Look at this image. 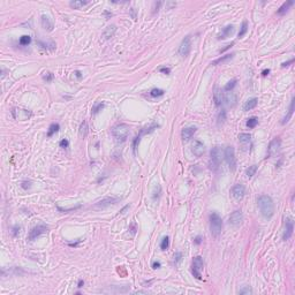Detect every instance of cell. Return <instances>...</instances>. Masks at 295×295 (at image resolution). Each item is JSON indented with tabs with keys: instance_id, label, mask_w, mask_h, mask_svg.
<instances>
[{
	"instance_id": "1",
	"label": "cell",
	"mask_w": 295,
	"mask_h": 295,
	"mask_svg": "<svg viewBox=\"0 0 295 295\" xmlns=\"http://www.w3.org/2000/svg\"><path fill=\"white\" fill-rule=\"evenodd\" d=\"M257 204L264 218L270 219L274 215V203L269 195H260L257 198Z\"/></svg>"
},
{
	"instance_id": "2",
	"label": "cell",
	"mask_w": 295,
	"mask_h": 295,
	"mask_svg": "<svg viewBox=\"0 0 295 295\" xmlns=\"http://www.w3.org/2000/svg\"><path fill=\"white\" fill-rule=\"evenodd\" d=\"M129 126L127 123H118L112 129V135L117 143H123L129 135Z\"/></svg>"
},
{
	"instance_id": "3",
	"label": "cell",
	"mask_w": 295,
	"mask_h": 295,
	"mask_svg": "<svg viewBox=\"0 0 295 295\" xmlns=\"http://www.w3.org/2000/svg\"><path fill=\"white\" fill-rule=\"evenodd\" d=\"M221 229H223V220H221L220 216L216 212H212L210 215V231H211V234L213 236H218L221 233Z\"/></svg>"
},
{
	"instance_id": "4",
	"label": "cell",
	"mask_w": 295,
	"mask_h": 295,
	"mask_svg": "<svg viewBox=\"0 0 295 295\" xmlns=\"http://www.w3.org/2000/svg\"><path fill=\"white\" fill-rule=\"evenodd\" d=\"M221 163V151L219 146L212 148L210 152V160H209V167L211 171H217Z\"/></svg>"
},
{
	"instance_id": "5",
	"label": "cell",
	"mask_w": 295,
	"mask_h": 295,
	"mask_svg": "<svg viewBox=\"0 0 295 295\" xmlns=\"http://www.w3.org/2000/svg\"><path fill=\"white\" fill-rule=\"evenodd\" d=\"M204 266V262L201 256H196L193 260V264H191V273L196 279L201 280L202 279V270Z\"/></svg>"
},
{
	"instance_id": "6",
	"label": "cell",
	"mask_w": 295,
	"mask_h": 295,
	"mask_svg": "<svg viewBox=\"0 0 295 295\" xmlns=\"http://www.w3.org/2000/svg\"><path fill=\"white\" fill-rule=\"evenodd\" d=\"M224 156H225V160L227 162L229 168H231L232 171H234L235 167H236V158H235V150H234L233 146H227V148L225 149Z\"/></svg>"
},
{
	"instance_id": "7",
	"label": "cell",
	"mask_w": 295,
	"mask_h": 295,
	"mask_svg": "<svg viewBox=\"0 0 295 295\" xmlns=\"http://www.w3.org/2000/svg\"><path fill=\"white\" fill-rule=\"evenodd\" d=\"M12 115L15 120H20V121H24V120L30 119L32 117L29 110H24V109H18V107H14L12 109Z\"/></svg>"
},
{
	"instance_id": "8",
	"label": "cell",
	"mask_w": 295,
	"mask_h": 295,
	"mask_svg": "<svg viewBox=\"0 0 295 295\" xmlns=\"http://www.w3.org/2000/svg\"><path fill=\"white\" fill-rule=\"evenodd\" d=\"M120 199H121V197H115V196H112V197H105V198H103V199H100L99 202L96 203V204L93 205V207H95V209H105V207H110V205H114V204H117Z\"/></svg>"
},
{
	"instance_id": "9",
	"label": "cell",
	"mask_w": 295,
	"mask_h": 295,
	"mask_svg": "<svg viewBox=\"0 0 295 295\" xmlns=\"http://www.w3.org/2000/svg\"><path fill=\"white\" fill-rule=\"evenodd\" d=\"M190 50H191V39H190V36H186L179 46V54L185 58L189 54Z\"/></svg>"
},
{
	"instance_id": "10",
	"label": "cell",
	"mask_w": 295,
	"mask_h": 295,
	"mask_svg": "<svg viewBox=\"0 0 295 295\" xmlns=\"http://www.w3.org/2000/svg\"><path fill=\"white\" fill-rule=\"evenodd\" d=\"M47 226L45 225H37L35 226L34 228H31V231L29 232V235H28V240L30 241H34L35 239H37L38 236H40L42 234H44L47 232Z\"/></svg>"
},
{
	"instance_id": "11",
	"label": "cell",
	"mask_w": 295,
	"mask_h": 295,
	"mask_svg": "<svg viewBox=\"0 0 295 295\" xmlns=\"http://www.w3.org/2000/svg\"><path fill=\"white\" fill-rule=\"evenodd\" d=\"M293 231H294V221L292 218H286L285 220V231H284V234H282V240L284 241H287L292 238L293 235Z\"/></svg>"
},
{
	"instance_id": "12",
	"label": "cell",
	"mask_w": 295,
	"mask_h": 295,
	"mask_svg": "<svg viewBox=\"0 0 295 295\" xmlns=\"http://www.w3.org/2000/svg\"><path fill=\"white\" fill-rule=\"evenodd\" d=\"M280 146H281V140L279 137L273 138L268 146V157H273L274 154H277Z\"/></svg>"
},
{
	"instance_id": "13",
	"label": "cell",
	"mask_w": 295,
	"mask_h": 295,
	"mask_svg": "<svg viewBox=\"0 0 295 295\" xmlns=\"http://www.w3.org/2000/svg\"><path fill=\"white\" fill-rule=\"evenodd\" d=\"M232 194H233L235 199L241 201V199L244 197V194H246V188H244V186L241 185V183H238V185L233 186V188H232Z\"/></svg>"
},
{
	"instance_id": "14",
	"label": "cell",
	"mask_w": 295,
	"mask_h": 295,
	"mask_svg": "<svg viewBox=\"0 0 295 295\" xmlns=\"http://www.w3.org/2000/svg\"><path fill=\"white\" fill-rule=\"evenodd\" d=\"M115 32H117V26L111 24V26H109L107 28H105L104 31L101 32V39L103 40L111 39V38L115 35Z\"/></svg>"
},
{
	"instance_id": "15",
	"label": "cell",
	"mask_w": 295,
	"mask_h": 295,
	"mask_svg": "<svg viewBox=\"0 0 295 295\" xmlns=\"http://www.w3.org/2000/svg\"><path fill=\"white\" fill-rule=\"evenodd\" d=\"M191 152L196 156V157H201L204 152H205V146L201 141H195L191 145Z\"/></svg>"
},
{
	"instance_id": "16",
	"label": "cell",
	"mask_w": 295,
	"mask_h": 295,
	"mask_svg": "<svg viewBox=\"0 0 295 295\" xmlns=\"http://www.w3.org/2000/svg\"><path fill=\"white\" fill-rule=\"evenodd\" d=\"M243 220V216H242V212L240 210H236L234 211L231 216H229V224L234 225V226H239V225L242 223Z\"/></svg>"
},
{
	"instance_id": "17",
	"label": "cell",
	"mask_w": 295,
	"mask_h": 295,
	"mask_svg": "<svg viewBox=\"0 0 295 295\" xmlns=\"http://www.w3.org/2000/svg\"><path fill=\"white\" fill-rule=\"evenodd\" d=\"M196 133V127H187L183 128L181 132V137L183 141H189L191 137L194 136V134Z\"/></svg>"
},
{
	"instance_id": "18",
	"label": "cell",
	"mask_w": 295,
	"mask_h": 295,
	"mask_svg": "<svg viewBox=\"0 0 295 295\" xmlns=\"http://www.w3.org/2000/svg\"><path fill=\"white\" fill-rule=\"evenodd\" d=\"M42 27H43L46 31H52L54 24H53L52 20H51L49 16L43 15V16H42Z\"/></svg>"
},
{
	"instance_id": "19",
	"label": "cell",
	"mask_w": 295,
	"mask_h": 295,
	"mask_svg": "<svg viewBox=\"0 0 295 295\" xmlns=\"http://www.w3.org/2000/svg\"><path fill=\"white\" fill-rule=\"evenodd\" d=\"M239 141L242 144L244 148H248V145H250V141H251V135L250 134H247V133H241L239 135Z\"/></svg>"
},
{
	"instance_id": "20",
	"label": "cell",
	"mask_w": 295,
	"mask_h": 295,
	"mask_svg": "<svg viewBox=\"0 0 295 295\" xmlns=\"http://www.w3.org/2000/svg\"><path fill=\"white\" fill-rule=\"evenodd\" d=\"M294 103H295V98L293 97L291 100V105H289V109H288V112H287V114L284 117V119H282L281 123L282 125H285V123H287L289 120H291L292 115H293V113H294Z\"/></svg>"
},
{
	"instance_id": "21",
	"label": "cell",
	"mask_w": 295,
	"mask_h": 295,
	"mask_svg": "<svg viewBox=\"0 0 295 295\" xmlns=\"http://www.w3.org/2000/svg\"><path fill=\"white\" fill-rule=\"evenodd\" d=\"M293 5H294V1H293V0H289V1L284 2V4L280 6V8L277 10V14H278V15H285V14L288 12L289 7H291V6H293Z\"/></svg>"
},
{
	"instance_id": "22",
	"label": "cell",
	"mask_w": 295,
	"mask_h": 295,
	"mask_svg": "<svg viewBox=\"0 0 295 295\" xmlns=\"http://www.w3.org/2000/svg\"><path fill=\"white\" fill-rule=\"evenodd\" d=\"M233 32H234V27L233 26L225 27L218 38H219V39H226V38H227V37H229V36L232 35Z\"/></svg>"
},
{
	"instance_id": "23",
	"label": "cell",
	"mask_w": 295,
	"mask_h": 295,
	"mask_svg": "<svg viewBox=\"0 0 295 295\" xmlns=\"http://www.w3.org/2000/svg\"><path fill=\"white\" fill-rule=\"evenodd\" d=\"M89 133V126H88V122L84 120L83 122L80 125V129H79V135L81 138H85L87 137V135H88Z\"/></svg>"
},
{
	"instance_id": "24",
	"label": "cell",
	"mask_w": 295,
	"mask_h": 295,
	"mask_svg": "<svg viewBox=\"0 0 295 295\" xmlns=\"http://www.w3.org/2000/svg\"><path fill=\"white\" fill-rule=\"evenodd\" d=\"M257 103H258V99L257 98H251V99H249V100L246 101V104L243 105V111H250L252 110V109H255L256 106H257Z\"/></svg>"
},
{
	"instance_id": "25",
	"label": "cell",
	"mask_w": 295,
	"mask_h": 295,
	"mask_svg": "<svg viewBox=\"0 0 295 295\" xmlns=\"http://www.w3.org/2000/svg\"><path fill=\"white\" fill-rule=\"evenodd\" d=\"M213 100H215V104H216L217 107H219V106L223 104L224 97H223V93H221V91L218 88L216 89V91H215V93H213Z\"/></svg>"
},
{
	"instance_id": "26",
	"label": "cell",
	"mask_w": 295,
	"mask_h": 295,
	"mask_svg": "<svg viewBox=\"0 0 295 295\" xmlns=\"http://www.w3.org/2000/svg\"><path fill=\"white\" fill-rule=\"evenodd\" d=\"M233 57H234L233 53H228V54H226V55H223V57L218 58L217 60H215V61L212 62V65H213V66H217V65H220V64L227 62L228 60H231V59H232Z\"/></svg>"
},
{
	"instance_id": "27",
	"label": "cell",
	"mask_w": 295,
	"mask_h": 295,
	"mask_svg": "<svg viewBox=\"0 0 295 295\" xmlns=\"http://www.w3.org/2000/svg\"><path fill=\"white\" fill-rule=\"evenodd\" d=\"M225 101L228 106H234L236 103V96L233 92H227L225 95Z\"/></svg>"
},
{
	"instance_id": "28",
	"label": "cell",
	"mask_w": 295,
	"mask_h": 295,
	"mask_svg": "<svg viewBox=\"0 0 295 295\" xmlns=\"http://www.w3.org/2000/svg\"><path fill=\"white\" fill-rule=\"evenodd\" d=\"M37 44L39 45V47H42V49H45V50H55V47H57V45H55V43H53V42H47V43H45V42H42V40H38L37 42Z\"/></svg>"
},
{
	"instance_id": "29",
	"label": "cell",
	"mask_w": 295,
	"mask_h": 295,
	"mask_svg": "<svg viewBox=\"0 0 295 295\" xmlns=\"http://www.w3.org/2000/svg\"><path fill=\"white\" fill-rule=\"evenodd\" d=\"M89 1H83V0H74V1H71L69 2V6L72 8L74 9H80L81 7H83L85 5H88Z\"/></svg>"
},
{
	"instance_id": "30",
	"label": "cell",
	"mask_w": 295,
	"mask_h": 295,
	"mask_svg": "<svg viewBox=\"0 0 295 295\" xmlns=\"http://www.w3.org/2000/svg\"><path fill=\"white\" fill-rule=\"evenodd\" d=\"M60 129V126L59 123H52L51 126L49 127V130H47V137H52L55 133Z\"/></svg>"
},
{
	"instance_id": "31",
	"label": "cell",
	"mask_w": 295,
	"mask_h": 295,
	"mask_svg": "<svg viewBox=\"0 0 295 295\" xmlns=\"http://www.w3.org/2000/svg\"><path fill=\"white\" fill-rule=\"evenodd\" d=\"M247 31H248V22H247V21H243L242 26H241V29H240V31H239V34H238L239 38H241V37H243V36L246 35Z\"/></svg>"
},
{
	"instance_id": "32",
	"label": "cell",
	"mask_w": 295,
	"mask_h": 295,
	"mask_svg": "<svg viewBox=\"0 0 295 295\" xmlns=\"http://www.w3.org/2000/svg\"><path fill=\"white\" fill-rule=\"evenodd\" d=\"M247 127L248 128H255L257 125H258V119L256 118V117H252V118H250V119H248V121H247Z\"/></svg>"
},
{
	"instance_id": "33",
	"label": "cell",
	"mask_w": 295,
	"mask_h": 295,
	"mask_svg": "<svg viewBox=\"0 0 295 295\" xmlns=\"http://www.w3.org/2000/svg\"><path fill=\"white\" fill-rule=\"evenodd\" d=\"M18 43H20V45H22V46H27V45H29L31 43V37L28 35L22 36V37L20 38V40H18Z\"/></svg>"
},
{
	"instance_id": "34",
	"label": "cell",
	"mask_w": 295,
	"mask_h": 295,
	"mask_svg": "<svg viewBox=\"0 0 295 295\" xmlns=\"http://www.w3.org/2000/svg\"><path fill=\"white\" fill-rule=\"evenodd\" d=\"M256 172H257V165H251V166H249V167L247 168L246 174H247V176L251 178V176L255 175Z\"/></svg>"
},
{
	"instance_id": "35",
	"label": "cell",
	"mask_w": 295,
	"mask_h": 295,
	"mask_svg": "<svg viewBox=\"0 0 295 295\" xmlns=\"http://www.w3.org/2000/svg\"><path fill=\"white\" fill-rule=\"evenodd\" d=\"M164 93H165V91L162 90V89H152V90L150 91V96L156 98V97H160V96H163Z\"/></svg>"
},
{
	"instance_id": "36",
	"label": "cell",
	"mask_w": 295,
	"mask_h": 295,
	"mask_svg": "<svg viewBox=\"0 0 295 295\" xmlns=\"http://www.w3.org/2000/svg\"><path fill=\"white\" fill-rule=\"evenodd\" d=\"M168 247H170V239H168V236H164L162 242H160V249L166 250V249H168Z\"/></svg>"
},
{
	"instance_id": "37",
	"label": "cell",
	"mask_w": 295,
	"mask_h": 295,
	"mask_svg": "<svg viewBox=\"0 0 295 295\" xmlns=\"http://www.w3.org/2000/svg\"><path fill=\"white\" fill-rule=\"evenodd\" d=\"M239 294L240 295H249L252 294V289L249 286H243L241 289H239Z\"/></svg>"
},
{
	"instance_id": "38",
	"label": "cell",
	"mask_w": 295,
	"mask_h": 295,
	"mask_svg": "<svg viewBox=\"0 0 295 295\" xmlns=\"http://www.w3.org/2000/svg\"><path fill=\"white\" fill-rule=\"evenodd\" d=\"M235 85H236V80L234 79V80H232V81H229L228 83L225 85V90H226V91H229V90H232Z\"/></svg>"
},
{
	"instance_id": "39",
	"label": "cell",
	"mask_w": 295,
	"mask_h": 295,
	"mask_svg": "<svg viewBox=\"0 0 295 295\" xmlns=\"http://www.w3.org/2000/svg\"><path fill=\"white\" fill-rule=\"evenodd\" d=\"M104 106H105L104 105V103H99V104H97V105H95L92 109V114H97L99 111H101L103 109H104Z\"/></svg>"
},
{
	"instance_id": "40",
	"label": "cell",
	"mask_w": 295,
	"mask_h": 295,
	"mask_svg": "<svg viewBox=\"0 0 295 295\" xmlns=\"http://www.w3.org/2000/svg\"><path fill=\"white\" fill-rule=\"evenodd\" d=\"M226 120V112H225L224 110L221 111L220 113L218 114V125H220V123H223Z\"/></svg>"
},
{
	"instance_id": "41",
	"label": "cell",
	"mask_w": 295,
	"mask_h": 295,
	"mask_svg": "<svg viewBox=\"0 0 295 295\" xmlns=\"http://www.w3.org/2000/svg\"><path fill=\"white\" fill-rule=\"evenodd\" d=\"M53 79H54V75L52 73H45V75L43 76V80L46 81V82H51Z\"/></svg>"
},
{
	"instance_id": "42",
	"label": "cell",
	"mask_w": 295,
	"mask_h": 295,
	"mask_svg": "<svg viewBox=\"0 0 295 295\" xmlns=\"http://www.w3.org/2000/svg\"><path fill=\"white\" fill-rule=\"evenodd\" d=\"M59 145H60V148L66 149V148H68V145H69V142H68V140H67V138H64V140H61V141H60Z\"/></svg>"
},
{
	"instance_id": "43",
	"label": "cell",
	"mask_w": 295,
	"mask_h": 295,
	"mask_svg": "<svg viewBox=\"0 0 295 295\" xmlns=\"http://www.w3.org/2000/svg\"><path fill=\"white\" fill-rule=\"evenodd\" d=\"M21 187H22L23 189H29L31 187V181H23L22 183H21Z\"/></svg>"
},
{
	"instance_id": "44",
	"label": "cell",
	"mask_w": 295,
	"mask_h": 295,
	"mask_svg": "<svg viewBox=\"0 0 295 295\" xmlns=\"http://www.w3.org/2000/svg\"><path fill=\"white\" fill-rule=\"evenodd\" d=\"M181 258H182V254L181 252H176L174 255V260H175V264H179L180 263Z\"/></svg>"
},
{
	"instance_id": "45",
	"label": "cell",
	"mask_w": 295,
	"mask_h": 295,
	"mask_svg": "<svg viewBox=\"0 0 295 295\" xmlns=\"http://www.w3.org/2000/svg\"><path fill=\"white\" fill-rule=\"evenodd\" d=\"M162 5H163V2H160V1H158V2H154V8H152V9H154V10H152V12H154V14L156 13V12H158L159 7H160Z\"/></svg>"
},
{
	"instance_id": "46",
	"label": "cell",
	"mask_w": 295,
	"mask_h": 295,
	"mask_svg": "<svg viewBox=\"0 0 295 295\" xmlns=\"http://www.w3.org/2000/svg\"><path fill=\"white\" fill-rule=\"evenodd\" d=\"M159 72H160V73H164V74H166V75H168L170 73H171V69H170V68H167V67H162V68L159 69Z\"/></svg>"
},
{
	"instance_id": "47",
	"label": "cell",
	"mask_w": 295,
	"mask_h": 295,
	"mask_svg": "<svg viewBox=\"0 0 295 295\" xmlns=\"http://www.w3.org/2000/svg\"><path fill=\"white\" fill-rule=\"evenodd\" d=\"M293 62H294V59H291V60H288V61H286V62H282L281 67H282V68H285V67L289 66V65H291V64H293Z\"/></svg>"
},
{
	"instance_id": "48",
	"label": "cell",
	"mask_w": 295,
	"mask_h": 295,
	"mask_svg": "<svg viewBox=\"0 0 295 295\" xmlns=\"http://www.w3.org/2000/svg\"><path fill=\"white\" fill-rule=\"evenodd\" d=\"M233 45H234V42H233V43H231V44H228V45H226V47H224V49H221L220 51H219V53H223V52H225V51H226V50L231 49V47H232V46H233Z\"/></svg>"
},
{
	"instance_id": "49",
	"label": "cell",
	"mask_w": 295,
	"mask_h": 295,
	"mask_svg": "<svg viewBox=\"0 0 295 295\" xmlns=\"http://www.w3.org/2000/svg\"><path fill=\"white\" fill-rule=\"evenodd\" d=\"M160 266H162L160 262H157V260H154V263H152V268H154V269H159Z\"/></svg>"
},
{
	"instance_id": "50",
	"label": "cell",
	"mask_w": 295,
	"mask_h": 295,
	"mask_svg": "<svg viewBox=\"0 0 295 295\" xmlns=\"http://www.w3.org/2000/svg\"><path fill=\"white\" fill-rule=\"evenodd\" d=\"M129 12H130V14H132L133 18H134V20H136V9L130 8V9H129Z\"/></svg>"
},
{
	"instance_id": "51",
	"label": "cell",
	"mask_w": 295,
	"mask_h": 295,
	"mask_svg": "<svg viewBox=\"0 0 295 295\" xmlns=\"http://www.w3.org/2000/svg\"><path fill=\"white\" fill-rule=\"evenodd\" d=\"M129 231H132L133 235L136 233V224H135V223H134V224H132V227L129 228Z\"/></svg>"
},
{
	"instance_id": "52",
	"label": "cell",
	"mask_w": 295,
	"mask_h": 295,
	"mask_svg": "<svg viewBox=\"0 0 295 295\" xmlns=\"http://www.w3.org/2000/svg\"><path fill=\"white\" fill-rule=\"evenodd\" d=\"M18 232H20V227H18V226H15V227H14V228H13V235H14V236H16V235H18Z\"/></svg>"
},
{
	"instance_id": "53",
	"label": "cell",
	"mask_w": 295,
	"mask_h": 295,
	"mask_svg": "<svg viewBox=\"0 0 295 295\" xmlns=\"http://www.w3.org/2000/svg\"><path fill=\"white\" fill-rule=\"evenodd\" d=\"M201 242H202V236H196V238H195V243H196V244H199Z\"/></svg>"
},
{
	"instance_id": "54",
	"label": "cell",
	"mask_w": 295,
	"mask_h": 295,
	"mask_svg": "<svg viewBox=\"0 0 295 295\" xmlns=\"http://www.w3.org/2000/svg\"><path fill=\"white\" fill-rule=\"evenodd\" d=\"M83 285H84V281L82 280V279H80L79 284H77V287H79V288H81V287H83Z\"/></svg>"
},
{
	"instance_id": "55",
	"label": "cell",
	"mask_w": 295,
	"mask_h": 295,
	"mask_svg": "<svg viewBox=\"0 0 295 295\" xmlns=\"http://www.w3.org/2000/svg\"><path fill=\"white\" fill-rule=\"evenodd\" d=\"M269 73H270V69H264V71L262 72V75H263V76H266Z\"/></svg>"
},
{
	"instance_id": "56",
	"label": "cell",
	"mask_w": 295,
	"mask_h": 295,
	"mask_svg": "<svg viewBox=\"0 0 295 295\" xmlns=\"http://www.w3.org/2000/svg\"><path fill=\"white\" fill-rule=\"evenodd\" d=\"M104 14L106 15V18H110L112 16V13H110V12H104Z\"/></svg>"
},
{
	"instance_id": "57",
	"label": "cell",
	"mask_w": 295,
	"mask_h": 295,
	"mask_svg": "<svg viewBox=\"0 0 295 295\" xmlns=\"http://www.w3.org/2000/svg\"><path fill=\"white\" fill-rule=\"evenodd\" d=\"M136 294H141V293H148V292H145V291H137V292H135Z\"/></svg>"
},
{
	"instance_id": "58",
	"label": "cell",
	"mask_w": 295,
	"mask_h": 295,
	"mask_svg": "<svg viewBox=\"0 0 295 295\" xmlns=\"http://www.w3.org/2000/svg\"><path fill=\"white\" fill-rule=\"evenodd\" d=\"M75 74H76V76H77L79 79L81 77V73H80V72H75Z\"/></svg>"
},
{
	"instance_id": "59",
	"label": "cell",
	"mask_w": 295,
	"mask_h": 295,
	"mask_svg": "<svg viewBox=\"0 0 295 295\" xmlns=\"http://www.w3.org/2000/svg\"><path fill=\"white\" fill-rule=\"evenodd\" d=\"M5 75H6V71H5V69H2V75H1V76H2V77H5Z\"/></svg>"
}]
</instances>
